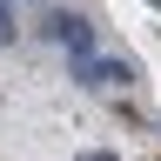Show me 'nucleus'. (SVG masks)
I'll list each match as a JSON object with an SVG mask.
<instances>
[{"label":"nucleus","instance_id":"1","mask_svg":"<svg viewBox=\"0 0 161 161\" xmlns=\"http://www.w3.org/2000/svg\"><path fill=\"white\" fill-rule=\"evenodd\" d=\"M40 34H47L54 47H67V54H87V47H94V27H87V14H74V7H54L47 20H40Z\"/></svg>","mask_w":161,"mask_h":161},{"label":"nucleus","instance_id":"2","mask_svg":"<svg viewBox=\"0 0 161 161\" xmlns=\"http://www.w3.org/2000/svg\"><path fill=\"white\" fill-rule=\"evenodd\" d=\"M74 80L80 87H128V67H121V60H101L87 47V54H74Z\"/></svg>","mask_w":161,"mask_h":161},{"label":"nucleus","instance_id":"3","mask_svg":"<svg viewBox=\"0 0 161 161\" xmlns=\"http://www.w3.org/2000/svg\"><path fill=\"white\" fill-rule=\"evenodd\" d=\"M7 40H14V7L0 0V47H7Z\"/></svg>","mask_w":161,"mask_h":161},{"label":"nucleus","instance_id":"4","mask_svg":"<svg viewBox=\"0 0 161 161\" xmlns=\"http://www.w3.org/2000/svg\"><path fill=\"white\" fill-rule=\"evenodd\" d=\"M94 161H114V154H94Z\"/></svg>","mask_w":161,"mask_h":161}]
</instances>
